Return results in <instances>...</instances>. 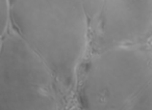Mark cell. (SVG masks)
Instances as JSON below:
<instances>
[{"label":"cell","mask_w":152,"mask_h":110,"mask_svg":"<svg viewBox=\"0 0 152 110\" xmlns=\"http://www.w3.org/2000/svg\"><path fill=\"white\" fill-rule=\"evenodd\" d=\"M11 25L9 0H0V40L9 32Z\"/></svg>","instance_id":"52a82bcc"},{"label":"cell","mask_w":152,"mask_h":110,"mask_svg":"<svg viewBox=\"0 0 152 110\" xmlns=\"http://www.w3.org/2000/svg\"><path fill=\"white\" fill-rule=\"evenodd\" d=\"M14 31L64 87L74 84L91 23L83 0H9Z\"/></svg>","instance_id":"6da1fadb"},{"label":"cell","mask_w":152,"mask_h":110,"mask_svg":"<svg viewBox=\"0 0 152 110\" xmlns=\"http://www.w3.org/2000/svg\"><path fill=\"white\" fill-rule=\"evenodd\" d=\"M149 45L117 46L97 51L80 83L83 110H123L151 85Z\"/></svg>","instance_id":"7a4b0ae2"},{"label":"cell","mask_w":152,"mask_h":110,"mask_svg":"<svg viewBox=\"0 0 152 110\" xmlns=\"http://www.w3.org/2000/svg\"><path fill=\"white\" fill-rule=\"evenodd\" d=\"M0 110H58L53 89H31L0 101Z\"/></svg>","instance_id":"5b68a950"},{"label":"cell","mask_w":152,"mask_h":110,"mask_svg":"<svg viewBox=\"0 0 152 110\" xmlns=\"http://www.w3.org/2000/svg\"><path fill=\"white\" fill-rule=\"evenodd\" d=\"M123 110H152V85L146 87Z\"/></svg>","instance_id":"8992f818"},{"label":"cell","mask_w":152,"mask_h":110,"mask_svg":"<svg viewBox=\"0 0 152 110\" xmlns=\"http://www.w3.org/2000/svg\"><path fill=\"white\" fill-rule=\"evenodd\" d=\"M83 5H85L86 12L89 17L90 23H91V27L96 21L98 15H99L100 11H101L102 3L103 0H83Z\"/></svg>","instance_id":"ba28073f"},{"label":"cell","mask_w":152,"mask_h":110,"mask_svg":"<svg viewBox=\"0 0 152 110\" xmlns=\"http://www.w3.org/2000/svg\"><path fill=\"white\" fill-rule=\"evenodd\" d=\"M53 82L44 62L15 31L0 40V101L31 89H53Z\"/></svg>","instance_id":"277c9868"},{"label":"cell","mask_w":152,"mask_h":110,"mask_svg":"<svg viewBox=\"0 0 152 110\" xmlns=\"http://www.w3.org/2000/svg\"><path fill=\"white\" fill-rule=\"evenodd\" d=\"M94 26V49L147 45L151 38L152 0H103Z\"/></svg>","instance_id":"3957f363"}]
</instances>
